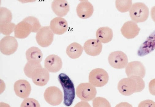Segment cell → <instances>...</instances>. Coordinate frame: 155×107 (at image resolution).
Masks as SVG:
<instances>
[{
    "instance_id": "obj_22",
    "label": "cell",
    "mask_w": 155,
    "mask_h": 107,
    "mask_svg": "<svg viewBox=\"0 0 155 107\" xmlns=\"http://www.w3.org/2000/svg\"><path fill=\"white\" fill-rule=\"evenodd\" d=\"M26 57L28 62L40 63L42 60L43 54L38 48L32 46L26 51Z\"/></svg>"
},
{
    "instance_id": "obj_29",
    "label": "cell",
    "mask_w": 155,
    "mask_h": 107,
    "mask_svg": "<svg viewBox=\"0 0 155 107\" xmlns=\"http://www.w3.org/2000/svg\"><path fill=\"white\" fill-rule=\"evenodd\" d=\"M21 107H40L38 102L32 98L25 99L22 102Z\"/></svg>"
},
{
    "instance_id": "obj_7",
    "label": "cell",
    "mask_w": 155,
    "mask_h": 107,
    "mask_svg": "<svg viewBox=\"0 0 155 107\" xmlns=\"http://www.w3.org/2000/svg\"><path fill=\"white\" fill-rule=\"evenodd\" d=\"M54 34L50 27L46 26L41 27L37 32L36 39L41 46L46 47L49 46L53 40Z\"/></svg>"
},
{
    "instance_id": "obj_14",
    "label": "cell",
    "mask_w": 155,
    "mask_h": 107,
    "mask_svg": "<svg viewBox=\"0 0 155 107\" xmlns=\"http://www.w3.org/2000/svg\"><path fill=\"white\" fill-rule=\"evenodd\" d=\"M14 88L16 95L23 99L28 97L31 91L30 84L25 80H20L16 81L14 83Z\"/></svg>"
},
{
    "instance_id": "obj_16",
    "label": "cell",
    "mask_w": 155,
    "mask_h": 107,
    "mask_svg": "<svg viewBox=\"0 0 155 107\" xmlns=\"http://www.w3.org/2000/svg\"><path fill=\"white\" fill-rule=\"evenodd\" d=\"M50 27L54 33L61 35L67 31L68 24L64 18L60 17H57L51 20Z\"/></svg>"
},
{
    "instance_id": "obj_4",
    "label": "cell",
    "mask_w": 155,
    "mask_h": 107,
    "mask_svg": "<svg viewBox=\"0 0 155 107\" xmlns=\"http://www.w3.org/2000/svg\"><path fill=\"white\" fill-rule=\"evenodd\" d=\"M129 15L132 20L134 22H143L148 18L149 8L143 3H135L132 5L129 10Z\"/></svg>"
},
{
    "instance_id": "obj_21",
    "label": "cell",
    "mask_w": 155,
    "mask_h": 107,
    "mask_svg": "<svg viewBox=\"0 0 155 107\" xmlns=\"http://www.w3.org/2000/svg\"><path fill=\"white\" fill-rule=\"evenodd\" d=\"M97 39L101 43H106L110 41L113 37L112 30L107 27L99 28L96 32Z\"/></svg>"
},
{
    "instance_id": "obj_15",
    "label": "cell",
    "mask_w": 155,
    "mask_h": 107,
    "mask_svg": "<svg viewBox=\"0 0 155 107\" xmlns=\"http://www.w3.org/2000/svg\"><path fill=\"white\" fill-rule=\"evenodd\" d=\"M155 49V30L140 46L137 51V55L140 57L143 56L150 53Z\"/></svg>"
},
{
    "instance_id": "obj_24",
    "label": "cell",
    "mask_w": 155,
    "mask_h": 107,
    "mask_svg": "<svg viewBox=\"0 0 155 107\" xmlns=\"http://www.w3.org/2000/svg\"><path fill=\"white\" fill-rule=\"evenodd\" d=\"M42 68L40 63L28 61L24 68V71L25 75L31 79L34 75Z\"/></svg>"
},
{
    "instance_id": "obj_11",
    "label": "cell",
    "mask_w": 155,
    "mask_h": 107,
    "mask_svg": "<svg viewBox=\"0 0 155 107\" xmlns=\"http://www.w3.org/2000/svg\"><path fill=\"white\" fill-rule=\"evenodd\" d=\"M125 72L128 77H137L143 78L146 73V69L143 64L139 61L129 62L126 67Z\"/></svg>"
},
{
    "instance_id": "obj_18",
    "label": "cell",
    "mask_w": 155,
    "mask_h": 107,
    "mask_svg": "<svg viewBox=\"0 0 155 107\" xmlns=\"http://www.w3.org/2000/svg\"><path fill=\"white\" fill-rule=\"evenodd\" d=\"M51 7L53 12L60 17L65 16L70 10L69 4L66 0H54Z\"/></svg>"
},
{
    "instance_id": "obj_34",
    "label": "cell",
    "mask_w": 155,
    "mask_h": 107,
    "mask_svg": "<svg viewBox=\"0 0 155 107\" xmlns=\"http://www.w3.org/2000/svg\"><path fill=\"white\" fill-rule=\"evenodd\" d=\"M79 0L80 1H81V2H83V1H87V0Z\"/></svg>"
},
{
    "instance_id": "obj_27",
    "label": "cell",
    "mask_w": 155,
    "mask_h": 107,
    "mask_svg": "<svg viewBox=\"0 0 155 107\" xmlns=\"http://www.w3.org/2000/svg\"><path fill=\"white\" fill-rule=\"evenodd\" d=\"M15 24L12 22L0 24V31L3 35L8 36L14 31Z\"/></svg>"
},
{
    "instance_id": "obj_26",
    "label": "cell",
    "mask_w": 155,
    "mask_h": 107,
    "mask_svg": "<svg viewBox=\"0 0 155 107\" xmlns=\"http://www.w3.org/2000/svg\"><path fill=\"white\" fill-rule=\"evenodd\" d=\"M12 14L11 11L6 8L1 7L0 8V24L11 22Z\"/></svg>"
},
{
    "instance_id": "obj_28",
    "label": "cell",
    "mask_w": 155,
    "mask_h": 107,
    "mask_svg": "<svg viewBox=\"0 0 155 107\" xmlns=\"http://www.w3.org/2000/svg\"><path fill=\"white\" fill-rule=\"evenodd\" d=\"M94 107H110L108 101L105 98L101 97H97L93 101Z\"/></svg>"
},
{
    "instance_id": "obj_12",
    "label": "cell",
    "mask_w": 155,
    "mask_h": 107,
    "mask_svg": "<svg viewBox=\"0 0 155 107\" xmlns=\"http://www.w3.org/2000/svg\"><path fill=\"white\" fill-rule=\"evenodd\" d=\"M136 23L132 20L125 22L120 29L122 34L127 39H132L137 36L140 31Z\"/></svg>"
},
{
    "instance_id": "obj_33",
    "label": "cell",
    "mask_w": 155,
    "mask_h": 107,
    "mask_svg": "<svg viewBox=\"0 0 155 107\" xmlns=\"http://www.w3.org/2000/svg\"><path fill=\"white\" fill-rule=\"evenodd\" d=\"M20 2L22 3H26L29 2H33L36 1L37 0H17Z\"/></svg>"
},
{
    "instance_id": "obj_8",
    "label": "cell",
    "mask_w": 155,
    "mask_h": 107,
    "mask_svg": "<svg viewBox=\"0 0 155 107\" xmlns=\"http://www.w3.org/2000/svg\"><path fill=\"white\" fill-rule=\"evenodd\" d=\"M44 96L46 102L52 105H59L63 100L62 92L59 88L55 86L47 88L45 91Z\"/></svg>"
},
{
    "instance_id": "obj_13",
    "label": "cell",
    "mask_w": 155,
    "mask_h": 107,
    "mask_svg": "<svg viewBox=\"0 0 155 107\" xmlns=\"http://www.w3.org/2000/svg\"><path fill=\"white\" fill-rule=\"evenodd\" d=\"M62 66L61 58L55 55H49L45 60V68L51 72L55 73L58 71L61 68Z\"/></svg>"
},
{
    "instance_id": "obj_20",
    "label": "cell",
    "mask_w": 155,
    "mask_h": 107,
    "mask_svg": "<svg viewBox=\"0 0 155 107\" xmlns=\"http://www.w3.org/2000/svg\"><path fill=\"white\" fill-rule=\"evenodd\" d=\"M49 74L45 68H42L38 71L31 78L33 83L36 85L43 86L46 85L49 81Z\"/></svg>"
},
{
    "instance_id": "obj_9",
    "label": "cell",
    "mask_w": 155,
    "mask_h": 107,
    "mask_svg": "<svg viewBox=\"0 0 155 107\" xmlns=\"http://www.w3.org/2000/svg\"><path fill=\"white\" fill-rule=\"evenodd\" d=\"M109 64L113 68L116 69L125 68L128 64V60L126 54L120 51L111 52L108 57Z\"/></svg>"
},
{
    "instance_id": "obj_25",
    "label": "cell",
    "mask_w": 155,
    "mask_h": 107,
    "mask_svg": "<svg viewBox=\"0 0 155 107\" xmlns=\"http://www.w3.org/2000/svg\"><path fill=\"white\" fill-rule=\"evenodd\" d=\"M132 5V0H116L115 1L117 9L121 13H125L129 11Z\"/></svg>"
},
{
    "instance_id": "obj_17",
    "label": "cell",
    "mask_w": 155,
    "mask_h": 107,
    "mask_svg": "<svg viewBox=\"0 0 155 107\" xmlns=\"http://www.w3.org/2000/svg\"><path fill=\"white\" fill-rule=\"evenodd\" d=\"M102 48L101 42L97 39H90L86 41L84 45V49L87 55L94 56L99 55Z\"/></svg>"
},
{
    "instance_id": "obj_31",
    "label": "cell",
    "mask_w": 155,
    "mask_h": 107,
    "mask_svg": "<svg viewBox=\"0 0 155 107\" xmlns=\"http://www.w3.org/2000/svg\"><path fill=\"white\" fill-rule=\"evenodd\" d=\"M149 90L150 93L155 96V79L152 80L149 83Z\"/></svg>"
},
{
    "instance_id": "obj_1",
    "label": "cell",
    "mask_w": 155,
    "mask_h": 107,
    "mask_svg": "<svg viewBox=\"0 0 155 107\" xmlns=\"http://www.w3.org/2000/svg\"><path fill=\"white\" fill-rule=\"evenodd\" d=\"M41 28V25L38 19L33 16H28L15 26L14 35L17 38L24 39L31 32H37Z\"/></svg>"
},
{
    "instance_id": "obj_5",
    "label": "cell",
    "mask_w": 155,
    "mask_h": 107,
    "mask_svg": "<svg viewBox=\"0 0 155 107\" xmlns=\"http://www.w3.org/2000/svg\"><path fill=\"white\" fill-rule=\"evenodd\" d=\"M108 80L107 73L102 68L94 69L89 74V82L95 87H101L104 86L107 83Z\"/></svg>"
},
{
    "instance_id": "obj_6",
    "label": "cell",
    "mask_w": 155,
    "mask_h": 107,
    "mask_svg": "<svg viewBox=\"0 0 155 107\" xmlns=\"http://www.w3.org/2000/svg\"><path fill=\"white\" fill-rule=\"evenodd\" d=\"M76 95L82 101H89L93 99L97 94L96 89L90 83H84L77 87Z\"/></svg>"
},
{
    "instance_id": "obj_10",
    "label": "cell",
    "mask_w": 155,
    "mask_h": 107,
    "mask_svg": "<svg viewBox=\"0 0 155 107\" xmlns=\"http://www.w3.org/2000/svg\"><path fill=\"white\" fill-rule=\"evenodd\" d=\"M18 46V42L15 38L9 35L3 37L0 42V51L5 55L13 54L17 50Z\"/></svg>"
},
{
    "instance_id": "obj_2",
    "label": "cell",
    "mask_w": 155,
    "mask_h": 107,
    "mask_svg": "<svg viewBox=\"0 0 155 107\" xmlns=\"http://www.w3.org/2000/svg\"><path fill=\"white\" fill-rule=\"evenodd\" d=\"M145 87V83L142 78L137 77H128L121 79L119 81L117 89L121 94L128 96L142 91Z\"/></svg>"
},
{
    "instance_id": "obj_19",
    "label": "cell",
    "mask_w": 155,
    "mask_h": 107,
    "mask_svg": "<svg viewBox=\"0 0 155 107\" xmlns=\"http://www.w3.org/2000/svg\"><path fill=\"white\" fill-rule=\"evenodd\" d=\"M76 11L77 14L79 18L86 19L89 18L92 15L94 12V8L89 2L83 1L78 4Z\"/></svg>"
},
{
    "instance_id": "obj_32",
    "label": "cell",
    "mask_w": 155,
    "mask_h": 107,
    "mask_svg": "<svg viewBox=\"0 0 155 107\" xmlns=\"http://www.w3.org/2000/svg\"><path fill=\"white\" fill-rule=\"evenodd\" d=\"M150 15L152 20L155 22V6L151 8Z\"/></svg>"
},
{
    "instance_id": "obj_3",
    "label": "cell",
    "mask_w": 155,
    "mask_h": 107,
    "mask_svg": "<svg viewBox=\"0 0 155 107\" xmlns=\"http://www.w3.org/2000/svg\"><path fill=\"white\" fill-rule=\"evenodd\" d=\"M58 79L63 90L64 103L67 106H70L72 104L75 97L74 84L69 77L64 73L60 74Z\"/></svg>"
},
{
    "instance_id": "obj_30",
    "label": "cell",
    "mask_w": 155,
    "mask_h": 107,
    "mask_svg": "<svg viewBox=\"0 0 155 107\" xmlns=\"http://www.w3.org/2000/svg\"><path fill=\"white\" fill-rule=\"evenodd\" d=\"M139 107H155V103L151 100H146L141 102Z\"/></svg>"
},
{
    "instance_id": "obj_23",
    "label": "cell",
    "mask_w": 155,
    "mask_h": 107,
    "mask_svg": "<svg viewBox=\"0 0 155 107\" xmlns=\"http://www.w3.org/2000/svg\"><path fill=\"white\" fill-rule=\"evenodd\" d=\"M83 50L80 44L74 42L70 44L67 48L66 52L68 55L72 59L78 58L81 55Z\"/></svg>"
}]
</instances>
